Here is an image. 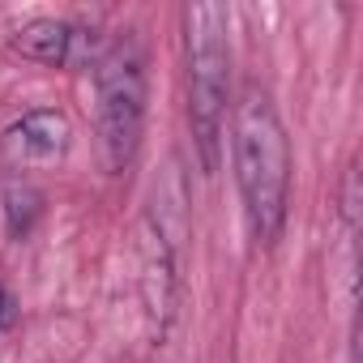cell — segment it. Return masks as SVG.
Wrapping results in <instances>:
<instances>
[{
    "mask_svg": "<svg viewBox=\"0 0 363 363\" xmlns=\"http://www.w3.org/2000/svg\"><path fill=\"white\" fill-rule=\"evenodd\" d=\"M231 154H235V184L244 197L252 240L274 248L291 206V141L269 90H261L257 82H248L235 99Z\"/></svg>",
    "mask_w": 363,
    "mask_h": 363,
    "instance_id": "obj_1",
    "label": "cell"
},
{
    "mask_svg": "<svg viewBox=\"0 0 363 363\" xmlns=\"http://www.w3.org/2000/svg\"><path fill=\"white\" fill-rule=\"evenodd\" d=\"M184 52H189V120L201 154V171L214 175L223 162V124L231 94V43L227 9L214 0L184 5Z\"/></svg>",
    "mask_w": 363,
    "mask_h": 363,
    "instance_id": "obj_2",
    "label": "cell"
},
{
    "mask_svg": "<svg viewBox=\"0 0 363 363\" xmlns=\"http://www.w3.org/2000/svg\"><path fill=\"white\" fill-rule=\"evenodd\" d=\"M94 94H99V150L111 175H124L141 150L145 133V52L128 30L111 48H103L94 65Z\"/></svg>",
    "mask_w": 363,
    "mask_h": 363,
    "instance_id": "obj_3",
    "label": "cell"
},
{
    "mask_svg": "<svg viewBox=\"0 0 363 363\" xmlns=\"http://www.w3.org/2000/svg\"><path fill=\"white\" fill-rule=\"evenodd\" d=\"M137 261H141L137 282H141V303H145L150 329H154V337H167V329L175 320V303H179V240L167 235L158 214L141 218Z\"/></svg>",
    "mask_w": 363,
    "mask_h": 363,
    "instance_id": "obj_4",
    "label": "cell"
},
{
    "mask_svg": "<svg viewBox=\"0 0 363 363\" xmlns=\"http://www.w3.org/2000/svg\"><path fill=\"white\" fill-rule=\"evenodd\" d=\"M13 52L30 65H48V69H86L99 65V39L94 30H82L65 18H30L9 35Z\"/></svg>",
    "mask_w": 363,
    "mask_h": 363,
    "instance_id": "obj_5",
    "label": "cell"
},
{
    "mask_svg": "<svg viewBox=\"0 0 363 363\" xmlns=\"http://www.w3.org/2000/svg\"><path fill=\"white\" fill-rule=\"evenodd\" d=\"M69 137H73V124L56 107H35L5 128V145L18 162H52L69 150Z\"/></svg>",
    "mask_w": 363,
    "mask_h": 363,
    "instance_id": "obj_6",
    "label": "cell"
},
{
    "mask_svg": "<svg viewBox=\"0 0 363 363\" xmlns=\"http://www.w3.org/2000/svg\"><path fill=\"white\" fill-rule=\"evenodd\" d=\"M39 214H43V193L30 189L26 179H13V184L5 189V223H9V235L13 240H26L35 231Z\"/></svg>",
    "mask_w": 363,
    "mask_h": 363,
    "instance_id": "obj_7",
    "label": "cell"
},
{
    "mask_svg": "<svg viewBox=\"0 0 363 363\" xmlns=\"http://www.w3.org/2000/svg\"><path fill=\"white\" fill-rule=\"evenodd\" d=\"M9 325H13V295L0 291V329H9Z\"/></svg>",
    "mask_w": 363,
    "mask_h": 363,
    "instance_id": "obj_8",
    "label": "cell"
}]
</instances>
